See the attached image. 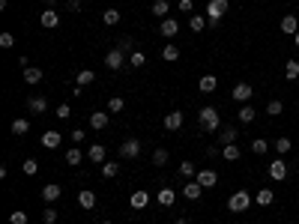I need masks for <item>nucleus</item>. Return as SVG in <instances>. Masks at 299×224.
Wrapping results in <instances>:
<instances>
[{"label":"nucleus","instance_id":"1","mask_svg":"<svg viewBox=\"0 0 299 224\" xmlns=\"http://www.w3.org/2000/svg\"><path fill=\"white\" fill-rule=\"evenodd\" d=\"M198 126H201L204 132L215 135V132L221 129V114H218L215 108H201V111H198Z\"/></svg>","mask_w":299,"mask_h":224},{"label":"nucleus","instance_id":"2","mask_svg":"<svg viewBox=\"0 0 299 224\" xmlns=\"http://www.w3.org/2000/svg\"><path fill=\"white\" fill-rule=\"evenodd\" d=\"M228 9H231V0H209V3H207V24L218 27L221 18L228 15Z\"/></svg>","mask_w":299,"mask_h":224},{"label":"nucleus","instance_id":"3","mask_svg":"<svg viewBox=\"0 0 299 224\" xmlns=\"http://www.w3.org/2000/svg\"><path fill=\"white\" fill-rule=\"evenodd\" d=\"M248 206H251V195H248L245 189H239V192H234V195L228 197V209H231V212H237V215H239V212H245Z\"/></svg>","mask_w":299,"mask_h":224},{"label":"nucleus","instance_id":"4","mask_svg":"<svg viewBox=\"0 0 299 224\" xmlns=\"http://www.w3.org/2000/svg\"><path fill=\"white\" fill-rule=\"evenodd\" d=\"M126 57H129V54H126L123 48H114V51H108V54H105V66H108L111 72H117V69L126 66Z\"/></svg>","mask_w":299,"mask_h":224},{"label":"nucleus","instance_id":"5","mask_svg":"<svg viewBox=\"0 0 299 224\" xmlns=\"http://www.w3.org/2000/svg\"><path fill=\"white\" fill-rule=\"evenodd\" d=\"M141 156V140L138 138H129L120 143V159H138Z\"/></svg>","mask_w":299,"mask_h":224},{"label":"nucleus","instance_id":"6","mask_svg":"<svg viewBox=\"0 0 299 224\" xmlns=\"http://www.w3.org/2000/svg\"><path fill=\"white\" fill-rule=\"evenodd\" d=\"M269 179H272V182H284V179H287V162H284L281 156H278L275 162H269Z\"/></svg>","mask_w":299,"mask_h":224},{"label":"nucleus","instance_id":"7","mask_svg":"<svg viewBox=\"0 0 299 224\" xmlns=\"http://www.w3.org/2000/svg\"><path fill=\"white\" fill-rule=\"evenodd\" d=\"M201 195H204V185H201L198 179H192V182L182 185V197H185V200H201Z\"/></svg>","mask_w":299,"mask_h":224},{"label":"nucleus","instance_id":"8","mask_svg":"<svg viewBox=\"0 0 299 224\" xmlns=\"http://www.w3.org/2000/svg\"><path fill=\"white\" fill-rule=\"evenodd\" d=\"M251 96H254V87L251 84H245V81H239L237 87H234V102H251Z\"/></svg>","mask_w":299,"mask_h":224},{"label":"nucleus","instance_id":"9","mask_svg":"<svg viewBox=\"0 0 299 224\" xmlns=\"http://www.w3.org/2000/svg\"><path fill=\"white\" fill-rule=\"evenodd\" d=\"M237 138H239V132H237L234 126L218 129V146H231V143H237Z\"/></svg>","mask_w":299,"mask_h":224},{"label":"nucleus","instance_id":"10","mask_svg":"<svg viewBox=\"0 0 299 224\" xmlns=\"http://www.w3.org/2000/svg\"><path fill=\"white\" fill-rule=\"evenodd\" d=\"M162 126H165L168 132H177V129L182 126V111H171V114H165V117H162Z\"/></svg>","mask_w":299,"mask_h":224},{"label":"nucleus","instance_id":"11","mask_svg":"<svg viewBox=\"0 0 299 224\" xmlns=\"http://www.w3.org/2000/svg\"><path fill=\"white\" fill-rule=\"evenodd\" d=\"M195 179L204 185V189H215V185H218V173H215V170H209V168H207V170H198V176H195Z\"/></svg>","mask_w":299,"mask_h":224},{"label":"nucleus","instance_id":"12","mask_svg":"<svg viewBox=\"0 0 299 224\" xmlns=\"http://www.w3.org/2000/svg\"><path fill=\"white\" fill-rule=\"evenodd\" d=\"M159 33L165 36V39H174V36L179 33V21H174V18H162V24H159Z\"/></svg>","mask_w":299,"mask_h":224},{"label":"nucleus","instance_id":"13","mask_svg":"<svg viewBox=\"0 0 299 224\" xmlns=\"http://www.w3.org/2000/svg\"><path fill=\"white\" fill-rule=\"evenodd\" d=\"M60 143H63V135H60L57 129H48V132L42 135V146H45V149H57Z\"/></svg>","mask_w":299,"mask_h":224},{"label":"nucleus","instance_id":"14","mask_svg":"<svg viewBox=\"0 0 299 224\" xmlns=\"http://www.w3.org/2000/svg\"><path fill=\"white\" fill-rule=\"evenodd\" d=\"M27 111H30V114H45V111H48L45 96H30L27 99Z\"/></svg>","mask_w":299,"mask_h":224},{"label":"nucleus","instance_id":"15","mask_svg":"<svg viewBox=\"0 0 299 224\" xmlns=\"http://www.w3.org/2000/svg\"><path fill=\"white\" fill-rule=\"evenodd\" d=\"M108 123H111V117L105 114V111H93V114H90V129L102 132V129H108Z\"/></svg>","mask_w":299,"mask_h":224},{"label":"nucleus","instance_id":"16","mask_svg":"<svg viewBox=\"0 0 299 224\" xmlns=\"http://www.w3.org/2000/svg\"><path fill=\"white\" fill-rule=\"evenodd\" d=\"M60 195H63V189H60L57 182H48V185H42V200H45V203H54Z\"/></svg>","mask_w":299,"mask_h":224},{"label":"nucleus","instance_id":"17","mask_svg":"<svg viewBox=\"0 0 299 224\" xmlns=\"http://www.w3.org/2000/svg\"><path fill=\"white\" fill-rule=\"evenodd\" d=\"M281 33L284 36H296L299 33V18L296 15H284L281 18Z\"/></svg>","mask_w":299,"mask_h":224},{"label":"nucleus","instance_id":"18","mask_svg":"<svg viewBox=\"0 0 299 224\" xmlns=\"http://www.w3.org/2000/svg\"><path fill=\"white\" fill-rule=\"evenodd\" d=\"M87 159H90L93 165H105V146H102V143H90Z\"/></svg>","mask_w":299,"mask_h":224},{"label":"nucleus","instance_id":"19","mask_svg":"<svg viewBox=\"0 0 299 224\" xmlns=\"http://www.w3.org/2000/svg\"><path fill=\"white\" fill-rule=\"evenodd\" d=\"M39 21H42V27H48V30H54V27L60 24V15H57V9H42V15H39Z\"/></svg>","mask_w":299,"mask_h":224},{"label":"nucleus","instance_id":"20","mask_svg":"<svg viewBox=\"0 0 299 224\" xmlns=\"http://www.w3.org/2000/svg\"><path fill=\"white\" fill-rule=\"evenodd\" d=\"M78 206H81V209H96V195H93L90 189H81V192H78Z\"/></svg>","mask_w":299,"mask_h":224},{"label":"nucleus","instance_id":"21","mask_svg":"<svg viewBox=\"0 0 299 224\" xmlns=\"http://www.w3.org/2000/svg\"><path fill=\"white\" fill-rule=\"evenodd\" d=\"M215 87H218V78H215V75H204V78L198 81V90H201V93H215Z\"/></svg>","mask_w":299,"mask_h":224},{"label":"nucleus","instance_id":"22","mask_svg":"<svg viewBox=\"0 0 299 224\" xmlns=\"http://www.w3.org/2000/svg\"><path fill=\"white\" fill-rule=\"evenodd\" d=\"M237 117H239V123H245V126H248V123H254V117H257V111H254V108L248 105V102H245V105H242V108L237 111Z\"/></svg>","mask_w":299,"mask_h":224},{"label":"nucleus","instance_id":"23","mask_svg":"<svg viewBox=\"0 0 299 224\" xmlns=\"http://www.w3.org/2000/svg\"><path fill=\"white\" fill-rule=\"evenodd\" d=\"M24 81L27 84H42V69L39 66H27L24 69Z\"/></svg>","mask_w":299,"mask_h":224},{"label":"nucleus","instance_id":"24","mask_svg":"<svg viewBox=\"0 0 299 224\" xmlns=\"http://www.w3.org/2000/svg\"><path fill=\"white\" fill-rule=\"evenodd\" d=\"M120 18H123L120 9H105V12H102V24H105V27H117Z\"/></svg>","mask_w":299,"mask_h":224},{"label":"nucleus","instance_id":"25","mask_svg":"<svg viewBox=\"0 0 299 224\" xmlns=\"http://www.w3.org/2000/svg\"><path fill=\"white\" fill-rule=\"evenodd\" d=\"M96 81V72L93 69H81L78 75H75V84H78V87H87V84H93Z\"/></svg>","mask_w":299,"mask_h":224},{"label":"nucleus","instance_id":"26","mask_svg":"<svg viewBox=\"0 0 299 224\" xmlns=\"http://www.w3.org/2000/svg\"><path fill=\"white\" fill-rule=\"evenodd\" d=\"M177 203V192L174 189H159V206H174Z\"/></svg>","mask_w":299,"mask_h":224},{"label":"nucleus","instance_id":"27","mask_svg":"<svg viewBox=\"0 0 299 224\" xmlns=\"http://www.w3.org/2000/svg\"><path fill=\"white\" fill-rule=\"evenodd\" d=\"M272 149H275V153H278V156H287V153H290V149H293V140H290V138H275V143H272Z\"/></svg>","mask_w":299,"mask_h":224},{"label":"nucleus","instance_id":"28","mask_svg":"<svg viewBox=\"0 0 299 224\" xmlns=\"http://www.w3.org/2000/svg\"><path fill=\"white\" fill-rule=\"evenodd\" d=\"M251 153H254V156H267V153H269V140L254 138V140H251Z\"/></svg>","mask_w":299,"mask_h":224},{"label":"nucleus","instance_id":"29","mask_svg":"<svg viewBox=\"0 0 299 224\" xmlns=\"http://www.w3.org/2000/svg\"><path fill=\"white\" fill-rule=\"evenodd\" d=\"M272 200H275V192L272 189H260L257 192V206H272Z\"/></svg>","mask_w":299,"mask_h":224},{"label":"nucleus","instance_id":"30","mask_svg":"<svg viewBox=\"0 0 299 224\" xmlns=\"http://www.w3.org/2000/svg\"><path fill=\"white\" fill-rule=\"evenodd\" d=\"M129 203H132V209H144V206L150 203V195H147V192H135V195L129 197Z\"/></svg>","mask_w":299,"mask_h":224},{"label":"nucleus","instance_id":"31","mask_svg":"<svg viewBox=\"0 0 299 224\" xmlns=\"http://www.w3.org/2000/svg\"><path fill=\"white\" fill-rule=\"evenodd\" d=\"M284 78L287 81H296L299 78V60H287L284 63Z\"/></svg>","mask_w":299,"mask_h":224},{"label":"nucleus","instance_id":"32","mask_svg":"<svg viewBox=\"0 0 299 224\" xmlns=\"http://www.w3.org/2000/svg\"><path fill=\"white\" fill-rule=\"evenodd\" d=\"M221 156L228 159V162H239L242 153H239V146H237V143H231V146H221Z\"/></svg>","mask_w":299,"mask_h":224},{"label":"nucleus","instance_id":"33","mask_svg":"<svg viewBox=\"0 0 299 224\" xmlns=\"http://www.w3.org/2000/svg\"><path fill=\"white\" fill-rule=\"evenodd\" d=\"M168 12H171V3H168V0H156V3H153V15H156V18H168Z\"/></svg>","mask_w":299,"mask_h":224},{"label":"nucleus","instance_id":"34","mask_svg":"<svg viewBox=\"0 0 299 224\" xmlns=\"http://www.w3.org/2000/svg\"><path fill=\"white\" fill-rule=\"evenodd\" d=\"M179 176H182V179H195V176H198V168H195L192 162H182V165H179Z\"/></svg>","mask_w":299,"mask_h":224},{"label":"nucleus","instance_id":"35","mask_svg":"<svg viewBox=\"0 0 299 224\" xmlns=\"http://www.w3.org/2000/svg\"><path fill=\"white\" fill-rule=\"evenodd\" d=\"M177 57H179V48H177L174 42H168V45L162 48V60H168V63H174Z\"/></svg>","mask_w":299,"mask_h":224},{"label":"nucleus","instance_id":"36","mask_svg":"<svg viewBox=\"0 0 299 224\" xmlns=\"http://www.w3.org/2000/svg\"><path fill=\"white\" fill-rule=\"evenodd\" d=\"M27 132H30V120H24V117L12 120V135H27Z\"/></svg>","mask_w":299,"mask_h":224},{"label":"nucleus","instance_id":"37","mask_svg":"<svg viewBox=\"0 0 299 224\" xmlns=\"http://www.w3.org/2000/svg\"><path fill=\"white\" fill-rule=\"evenodd\" d=\"M81 159H84L81 149H69V153H66V165H69V168H78V165H81Z\"/></svg>","mask_w":299,"mask_h":224},{"label":"nucleus","instance_id":"38","mask_svg":"<svg viewBox=\"0 0 299 224\" xmlns=\"http://www.w3.org/2000/svg\"><path fill=\"white\" fill-rule=\"evenodd\" d=\"M117 173H120V165H117V162H105V165H102V176H108V179H114Z\"/></svg>","mask_w":299,"mask_h":224},{"label":"nucleus","instance_id":"39","mask_svg":"<svg viewBox=\"0 0 299 224\" xmlns=\"http://www.w3.org/2000/svg\"><path fill=\"white\" fill-rule=\"evenodd\" d=\"M189 27H192L195 33H201V30L207 27V15H189Z\"/></svg>","mask_w":299,"mask_h":224},{"label":"nucleus","instance_id":"40","mask_svg":"<svg viewBox=\"0 0 299 224\" xmlns=\"http://www.w3.org/2000/svg\"><path fill=\"white\" fill-rule=\"evenodd\" d=\"M123 108H126V102H123L120 96H111V99H108V111H111V114H120Z\"/></svg>","mask_w":299,"mask_h":224},{"label":"nucleus","instance_id":"41","mask_svg":"<svg viewBox=\"0 0 299 224\" xmlns=\"http://www.w3.org/2000/svg\"><path fill=\"white\" fill-rule=\"evenodd\" d=\"M144 63H147V54H144V51H132V54H129V66H135V69H141Z\"/></svg>","mask_w":299,"mask_h":224},{"label":"nucleus","instance_id":"42","mask_svg":"<svg viewBox=\"0 0 299 224\" xmlns=\"http://www.w3.org/2000/svg\"><path fill=\"white\" fill-rule=\"evenodd\" d=\"M281 111H284V102H281V99H272V102L267 105V114H269V117H278Z\"/></svg>","mask_w":299,"mask_h":224},{"label":"nucleus","instance_id":"43","mask_svg":"<svg viewBox=\"0 0 299 224\" xmlns=\"http://www.w3.org/2000/svg\"><path fill=\"white\" fill-rule=\"evenodd\" d=\"M153 165L156 168H165L168 165V149H156V153H153Z\"/></svg>","mask_w":299,"mask_h":224},{"label":"nucleus","instance_id":"44","mask_svg":"<svg viewBox=\"0 0 299 224\" xmlns=\"http://www.w3.org/2000/svg\"><path fill=\"white\" fill-rule=\"evenodd\" d=\"M54 117H57V120H69V117H72V108H69V105H60V108L54 111Z\"/></svg>","mask_w":299,"mask_h":224},{"label":"nucleus","instance_id":"45","mask_svg":"<svg viewBox=\"0 0 299 224\" xmlns=\"http://www.w3.org/2000/svg\"><path fill=\"white\" fill-rule=\"evenodd\" d=\"M9 224H27V212H21V209H15V212L9 215Z\"/></svg>","mask_w":299,"mask_h":224},{"label":"nucleus","instance_id":"46","mask_svg":"<svg viewBox=\"0 0 299 224\" xmlns=\"http://www.w3.org/2000/svg\"><path fill=\"white\" fill-rule=\"evenodd\" d=\"M15 45V36L12 33H0V48H12Z\"/></svg>","mask_w":299,"mask_h":224},{"label":"nucleus","instance_id":"47","mask_svg":"<svg viewBox=\"0 0 299 224\" xmlns=\"http://www.w3.org/2000/svg\"><path fill=\"white\" fill-rule=\"evenodd\" d=\"M36 170H39V162H36V159H27V162H24V173H27V176H33Z\"/></svg>","mask_w":299,"mask_h":224},{"label":"nucleus","instance_id":"48","mask_svg":"<svg viewBox=\"0 0 299 224\" xmlns=\"http://www.w3.org/2000/svg\"><path fill=\"white\" fill-rule=\"evenodd\" d=\"M179 12H185V15H195V3H192V0H179Z\"/></svg>","mask_w":299,"mask_h":224},{"label":"nucleus","instance_id":"49","mask_svg":"<svg viewBox=\"0 0 299 224\" xmlns=\"http://www.w3.org/2000/svg\"><path fill=\"white\" fill-rule=\"evenodd\" d=\"M132 45H135V42H132V36H123V39H120V45H117V48H123L126 54H132V51H135Z\"/></svg>","mask_w":299,"mask_h":224},{"label":"nucleus","instance_id":"50","mask_svg":"<svg viewBox=\"0 0 299 224\" xmlns=\"http://www.w3.org/2000/svg\"><path fill=\"white\" fill-rule=\"evenodd\" d=\"M42 218H45V224H54L57 221V209H42Z\"/></svg>","mask_w":299,"mask_h":224},{"label":"nucleus","instance_id":"51","mask_svg":"<svg viewBox=\"0 0 299 224\" xmlns=\"http://www.w3.org/2000/svg\"><path fill=\"white\" fill-rule=\"evenodd\" d=\"M69 138H72V140H75V143H81V140H84V138H87V132H84V129H75V132H72V135H69Z\"/></svg>","mask_w":299,"mask_h":224},{"label":"nucleus","instance_id":"52","mask_svg":"<svg viewBox=\"0 0 299 224\" xmlns=\"http://www.w3.org/2000/svg\"><path fill=\"white\" fill-rule=\"evenodd\" d=\"M69 12H81V0H69Z\"/></svg>","mask_w":299,"mask_h":224},{"label":"nucleus","instance_id":"53","mask_svg":"<svg viewBox=\"0 0 299 224\" xmlns=\"http://www.w3.org/2000/svg\"><path fill=\"white\" fill-rule=\"evenodd\" d=\"M54 3H57V0H45V9H54Z\"/></svg>","mask_w":299,"mask_h":224},{"label":"nucleus","instance_id":"54","mask_svg":"<svg viewBox=\"0 0 299 224\" xmlns=\"http://www.w3.org/2000/svg\"><path fill=\"white\" fill-rule=\"evenodd\" d=\"M174 224H192V221H189V218H177Z\"/></svg>","mask_w":299,"mask_h":224},{"label":"nucleus","instance_id":"55","mask_svg":"<svg viewBox=\"0 0 299 224\" xmlns=\"http://www.w3.org/2000/svg\"><path fill=\"white\" fill-rule=\"evenodd\" d=\"M293 45H296V51H299V33H296V36H293Z\"/></svg>","mask_w":299,"mask_h":224},{"label":"nucleus","instance_id":"56","mask_svg":"<svg viewBox=\"0 0 299 224\" xmlns=\"http://www.w3.org/2000/svg\"><path fill=\"white\" fill-rule=\"evenodd\" d=\"M102 224H111V221H102Z\"/></svg>","mask_w":299,"mask_h":224},{"label":"nucleus","instance_id":"57","mask_svg":"<svg viewBox=\"0 0 299 224\" xmlns=\"http://www.w3.org/2000/svg\"><path fill=\"white\" fill-rule=\"evenodd\" d=\"M215 224H221V221H215Z\"/></svg>","mask_w":299,"mask_h":224}]
</instances>
